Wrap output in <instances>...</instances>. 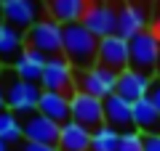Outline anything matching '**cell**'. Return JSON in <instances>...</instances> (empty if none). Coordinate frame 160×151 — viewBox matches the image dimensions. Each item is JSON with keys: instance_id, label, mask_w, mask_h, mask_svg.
Returning a JSON list of instances; mask_svg holds the SVG:
<instances>
[{"instance_id": "cell-17", "label": "cell", "mask_w": 160, "mask_h": 151, "mask_svg": "<svg viewBox=\"0 0 160 151\" xmlns=\"http://www.w3.org/2000/svg\"><path fill=\"white\" fill-rule=\"evenodd\" d=\"M131 122H133V130H139L142 135L160 133V114L149 98H139L131 103Z\"/></svg>"}, {"instance_id": "cell-18", "label": "cell", "mask_w": 160, "mask_h": 151, "mask_svg": "<svg viewBox=\"0 0 160 151\" xmlns=\"http://www.w3.org/2000/svg\"><path fill=\"white\" fill-rule=\"evenodd\" d=\"M48 58L43 56V53H38V50L32 48H24L22 53H19V58L13 61V74H16L19 80H24V82H40V74H43V66H46Z\"/></svg>"}, {"instance_id": "cell-32", "label": "cell", "mask_w": 160, "mask_h": 151, "mask_svg": "<svg viewBox=\"0 0 160 151\" xmlns=\"http://www.w3.org/2000/svg\"><path fill=\"white\" fill-rule=\"evenodd\" d=\"M38 3H48V0H38Z\"/></svg>"}, {"instance_id": "cell-16", "label": "cell", "mask_w": 160, "mask_h": 151, "mask_svg": "<svg viewBox=\"0 0 160 151\" xmlns=\"http://www.w3.org/2000/svg\"><path fill=\"white\" fill-rule=\"evenodd\" d=\"M38 114L48 117L51 122L64 125L69 122V95L67 93H51V90H43L38 101Z\"/></svg>"}, {"instance_id": "cell-6", "label": "cell", "mask_w": 160, "mask_h": 151, "mask_svg": "<svg viewBox=\"0 0 160 151\" xmlns=\"http://www.w3.org/2000/svg\"><path fill=\"white\" fill-rule=\"evenodd\" d=\"M69 119L93 133L96 127L104 125V101L93 98L83 90H75L69 95Z\"/></svg>"}, {"instance_id": "cell-26", "label": "cell", "mask_w": 160, "mask_h": 151, "mask_svg": "<svg viewBox=\"0 0 160 151\" xmlns=\"http://www.w3.org/2000/svg\"><path fill=\"white\" fill-rule=\"evenodd\" d=\"M147 98L155 103V109H158V114H160V85H158V82L152 85V90H149V95H147Z\"/></svg>"}, {"instance_id": "cell-25", "label": "cell", "mask_w": 160, "mask_h": 151, "mask_svg": "<svg viewBox=\"0 0 160 151\" xmlns=\"http://www.w3.org/2000/svg\"><path fill=\"white\" fill-rule=\"evenodd\" d=\"M144 151H160V133L144 135Z\"/></svg>"}, {"instance_id": "cell-28", "label": "cell", "mask_w": 160, "mask_h": 151, "mask_svg": "<svg viewBox=\"0 0 160 151\" xmlns=\"http://www.w3.org/2000/svg\"><path fill=\"white\" fill-rule=\"evenodd\" d=\"M0 112H6V98H3V90H0Z\"/></svg>"}, {"instance_id": "cell-3", "label": "cell", "mask_w": 160, "mask_h": 151, "mask_svg": "<svg viewBox=\"0 0 160 151\" xmlns=\"http://www.w3.org/2000/svg\"><path fill=\"white\" fill-rule=\"evenodd\" d=\"M62 34H64L62 24L43 16L24 32V43H27V48L43 53L46 58H53V56H62Z\"/></svg>"}, {"instance_id": "cell-4", "label": "cell", "mask_w": 160, "mask_h": 151, "mask_svg": "<svg viewBox=\"0 0 160 151\" xmlns=\"http://www.w3.org/2000/svg\"><path fill=\"white\" fill-rule=\"evenodd\" d=\"M75 90H83V93L104 101L109 95H115V90H118V72L96 64V66L86 69V72L75 74Z\"/></svg>"}, {"instance_id": "cell-13", "label": "cell", "mask_w": 160, "mask_h": 151, "mask_svg": "<svg viewBox=\"0 0 160 151\" xmlns=\"http://www.w3.org/2000/svg\"><path fill=\"white\" fill-rule=\"evenodd\" d=\"M88 3L91 0H48L46 11H48V19H53L62 27H67V24L83 21V16L88 11Z\"/></svg>"}, {"instance_id": "cell-15", "label": "cell", "mask_w": 160, "mask_h": 151, "mask_svg": "<svg viewBox=\"0 0 160 151\" xmlns=\"http://www.w3.org/2000/svg\"><path fill=\"white\" fill-rule=\"evenodd\" d=\"M104 125L115 127L118 133H126V130H133L131 122V101L120 98L118 93L104 98Z\"/></svg>"}, {"instance_id": "cell-1", "label": "cell", "mask_w": 160, "mask_h": 151, "mask_svg": "<svg viewBox=\"0 0 160 151\" xmlns=\"http://www.w3.org/2000/svg\"><path fill=\"white\" fill-rule=\"evenodd\" d=\"M62 56L75 66V72H86V69L99 64V37H93L83 24H67L62 34Z\"/></svg>"}, {"instance_id": "cell-27", "label": "cell", "mask_w": 160, "mask_h": 151, "mask_svg": "<svg viewBox=\"0 0 160 151\" xmlns=\"http://www.w3.org/2000/svg\"><path fill=\"white\" fill-rule=\"evenodd\" d=\"M149 29H152V32H155V37L160 40V13L155 16V21H152V27H149Z\"/></svg>"}, {"instance_id": "cell-5", "label": "cell", "mask_w": 160, "mask_h": 151, "mask_svg": "<svg viewBox=\"0 0 160 151\" xmlns=\"http://www.w3.org/2000/svg\"><path fill=\"white\" fill-rule=\"evenodd\" d=\"M75 66L64 56H53L46 61L43 74H40V90H51V93H75Z\"/></svg>"}, {"instance_id": "cell-29", "label": "cell", "mask_w": 160, "mask_h": 151, "mask_svg": "<svg viewBox=\"0 0 160 151\" xmlns=\"http://www.w3.org/2000/svg\"><path fill=\"white\" fill-rule=\"evenodd\" d=\"M0 151H11V146H8V143H3V140H0Z\"/></svg>"}, {"instance_id": "cell-24", "label": "cell", "mask_w": 160, "mask_h": 151, "mask_svg": "<svg viewBox=\"0 0 160 151\" xmlns=\"http://www.w3.org/2000/svg\"><path fill=\"white\" fill-rule=\"evenodd\" d=\"M16 151H59V149L56 146H43V143H27V140H22Z\"/></svg>"}, {"instance_id": "cell-2", "label": "cell", "mask_w": 160, "mask_h": 151, "mask_svg": "<svg viewBox=\"0 0 160 151\" xmlns=\"http://www.w3.org/2000/svg\"><path fill=\"white\" fill-rule=\"evenodd\" d=\"M0 90L6 98V109L16 117H29L38 112V101L43 93L38 82H24L13 74V69H0Z\"/></svg>"}, {"instance_id": "cell-8", "label": "cell", "mask_w": 160, "mask_h": 151, "mask_svg": "<svg viewBox=\"0 0 160 151\" xmlns=\"http://www.w3.org/2000/svg\"><path fill=\"white\" fill-rule=\"evenodd\" d=\"M40 19H43V3H38V0H3L0 21H6L8 27L27 32Z\"/></svg>"}, {"instance_id": "cell-14", "label": "cell", "mask_w": 160, "mask_h": 151, "mask_svg": "<svg viewBox=\"0 0 160 151\" xmlns=\"http://www.w3.org/2000/svg\"><path fill=\"white\" fill-rule=\"evenodd\" d=\"M144 29H147V11H144V6L126 3L123 8H118V34L120 37L133 40Z\"/></svg>"}, {"instance_id": "cell-19", "label": "cell", "mask_w": 160, "mask_h": 151, "mask_svg": "<svg viewBox=\"0 0 160 151\" xmlns=\"http://www.w3.org/2000/svg\"><path fill=\"white\" fill-rule=\"evenodd\" d=\"M59 151H88L91 149V130L80 127L78 122H64L62 125V133H59Z\"/></svg>"}, {"instance_id": "cell-12", "label": "cell", "mask_w": 160, "mask_h": 151, "mask_svg": "<svg viewBox=\"0 0 160 151\" xmlns=\"http://www.w3.org/2000/svg\"><path fill=\"white\" fill-rule=\"evenodd\" d=\"M155 80L152 74H144V72H136V69H123V72L118 74V90L115 93L120 95V98H126V101H139V98H147L149 90H152Z\"/></svg>"}, {"instance_id": "cell-9", "label": "cell", "mask_w": 160, "mask_h": 151, "mask_svg": "<svg viewBox=\"0 0 160 151\" xmlns=\"http://www.w3.org/2000/svg\"><path fill=\"white\" fill-rule=\"evenodd\" d=\"M80 24L99 40L109 37V34H118V11L109 3H104V0L88 3V11H86V16H83Z\"/></svg>"}, {"instance_id": "cell-33", "label": "cell", "mask_w": 160, "mask_h": 151, "mask_svg": "<svg viewBox=\"0 0 160 151\" xmlns=\"http://www.w3.org/2000/svg\"><path fill=\"white\" fill-rule=\"evenodd\" d=\"M158 85H160V74H158Z\"/></svg>"}, {"instance_id": "cell-23", "label": "cell", "mask_w": 160, "mask_h": 151, "mask_svg": "<svg viewBox=\"0 0 160 151\" xmlns=\"http://www.w3.org/2000/svg\"><path fill=\"white\" fill-rule=\"evenodd\" d=\"M118 151H144V135L139 133V130H126V133H120Z\"/></svg>"}, {"instance_id": "cell-7", "label": "cell", "mask_w": 160, "mask_h": 151, "mask_svg": "<svg viewBox=\"0 0 160 151\" xmlns=\"http://www.w3.org/2000/svg\"><path fill=\"white\" fill-rule=\"evenodd\" d=\"M128 43H131V69L152 74L158 61H160V40L155 37V32L147 27L144 32H139Z\"/></svg>"}, {"instance_id": "cell-31", "label": "cell", "mask_w": 160, "mask_h": 151, "mask_svg": "<svg viewBox=\"0 0 160 151\" xmlns=\"http://www.w3.org/2000/svg\"><path fill=\"white\" fill-rule=\"evenodd\" d=\"M0 13H3V0H0Z\"/></svg>"}, {"instance_id": "cell-30", "label": "cell", "mask_w": 160, "mask_h": 151, "mask_svg": "<svg viewBox=\"0 0 160 151\" xmlns=\"http://www.w3.org/2000/svg\"><path fill=\"white\" fill-rule=\"evenodd\" d=\"M131 3H136V6H142V0H131Z\"/></svg>"}, {"instance_id": "cell-20", "label": "cell", "mask_w": 160, "mask_h": 151, "mask_svg": "<svg viewBox=\"0 0 160 151\" xmlns=\"http://www.w3.org/2000/svg\"><path fill=\"white\" fill-rule=\"evenodd\" d=\"M27 48V43H24V32H19V29L8 27L6 21H0V64H11L19 58V53Z\"/></svg>"}, {"instance_id": "cell-11", "label": "cell", "mask_w": 160, "mask_h": 151, "mask_svg": "<svg viewBox=\"0 0 160 151\" xmlns=\"http://www.w3.org/2000/svg\"><path fill=\"white\" fill-rule=\"evenodd\" d=\"M22 130H24V140L27 143H43V146H56L59 143V133H62V125L51 122L43 114H29L22 119Z\"/></svg>"}, {"instance_id": "cell-22", "label": "cell", "mask_w": 160, "mask_h": 151, "mask_svg": "<svg viewBox=\"0 0 160 151\" xmlns=\"http://www.w3.org/2000/svg\"><path fill=\"white\" fill-rule=\"evenodd\" d=\"M120 143V133L109 125H102L91 133V149L88 151H118Z\"/></svg>"}, {"instance_id": "cell-10", "label": "cell", "mask_w": 160, "mask_h": 151, "mask_svg": "<svg viewBox=\"0 0 160 151\" xmlns=\"http://www.w3.org/2000/svg\"><path fill=\"white\" fill-rule=\"evenodd\" d=\"M99 64L112 72H123V69L131 66V43L120 34H109V37L99 40Z\"/></svg>"}, {"instance_id": "cell-21", "label": "cell", "mask_w": 160, "mask_h": 151, "mask_svg": "<svg viewBox=\"0 0 160 151\" xmlns=\"http://www.w3.org/2000/svg\"><path fill=\"white\" fill-rule=\"evenodd\" d=\"M0 140L8 146H16L24 140V130H22V117H16L13 112H0Z\"/></svg>"}]
</instances>
